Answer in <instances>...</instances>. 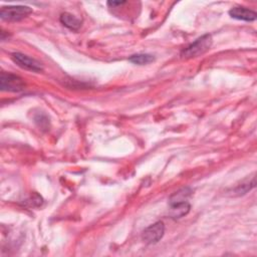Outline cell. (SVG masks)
<instances>
[{
    "label": "cell",
    "instance_id": "1",
    "mask_svg": "<svg viewBox=\"0 0 257 257\" xmlns=\"http://www.w3.org/2000/svg\"><path fill=\"white\" fill-rule=\"evenodd\" d=\"M213 43L212 36L210 34H205L198 39H196L194 42H192L190 45H188L186 48H184L181 51V57L185 59L197 57L199 55L204 54L206 51H208Z\"/></svg>",
    "mask_w": 257,
    "mask_h": 257
},
{
    "label": "cell",
    "instance_id": "2",
    "mask_svg": "<svg viewBox=\"0 0 257 257\" xmlns=\"http://www.w3.org/2000/svg\"><path fill=\"white\" fill-rule=\"evenodd\" d=\"M26 87L24 80L13 73L2 71L0 75V88L2 91L20 92Z\"/></svg>",
    "mask_w": 257,
    "mask_h": 257
},
{
    "label": "cell",
    "instance_id": "3",
    "mask_svg": "<svg viewBox=\"0 0 257 257\" xmlns=\"http://www.w3.org/2000/svg\"><path fill=\"white\" fill-rule=\"evenodd\" d=\"M32 13V8L24 5L3 6L0 10V17L6 21H20Z\"/></svg>",
    "mask_w": 257,
    "mask_h": 257
},
{
    "label": "cell",
    "instance_id": "4",
    "mask_svg": "<svg viewBox=\"0 0 257 257\" xmlns=\"http://www.w3.org/2000/svg\"><path fill=\"white\" fill-rule=\"evenodd\" d=\"M165 234V224L162 221H158L149 227H147L142 233V240L148 244L158 243Z\"/></svg>",
    "mask_w": 257,
    "mask_h": 257
},
{
    "label": "cell",
    "instance_id": "5",
    "mask_svg": "<svg viewBox=\"0 0 257 257\" xmlns=\"http://www.w3.org/2000/svg\"><path fill=\"white\" fill-rule=\"evenodd\" d=\"M11 59L13 60L14 63H16L18 66H20L23 69L34 71V72H40L43 70L42 63L39 62L38 60L20 53V52H14L11 54Z\"/></svg>",
    "mask_w": 257,
    "mask_h": 257
},
{
    "label": "cell",
    "instance_id": "6",
    "mask_svg": "<svg viewBox=\"0 0 257 257\" xmlns=\"http://www.w3.org/2000/svg\"><path fill=\"white\" fill-rule=\"evenodd\" d=\"M229 15L234 19L242 20L246 22L255 21L257 18V14L255 11L246 7H241V6L231 8L229 10Z\"/></svg>",
    "mask_w": 257,
    "mask_h": 257
},
{
    "label": "cell",
    "instance_id": "7",
    "mask_svg": "<svg viewBox=\"0 0 257 257\" xmlns=\"http://www.w3.org/2000/svg\"><path fill=\"white\" fill-rule=\"evenodd\" d=\"M169 206H170L169 214L175 220L186 216L189 213L190 209H191V205L188 201L179 202V203H172V204H169Z\"/></svg>",
    "mask_w": 257,
    "mask_h": 257
},
{
    "label": "cell",
    "instance_id": "8",
    "mask_svg": "<svg viewBox=\"0 0 257 257\" xmlns=\"http://www.w3.org/2000/svg\"><path fill=\"white\" fill-rule=\"evenodd\" d=\"M59 21L62 25L73 31H77L81 26V20L68 12L61 13L59 16Z\"/></svg>",
    "mask_w": 257,
    "mask_h": 257
},
{
    "label": "cell",
    "instance_id": "9",
    "mask_svg": "<svg viewBox=\"0 0 257 257\" xmlns=\"http://www.w3.org/2000/svg\"><path fill=\"white\" fill-rule=\"evenodd\" d=\"M192 195V190L188 187L182 188L179 191L175 192L169 199V204L172 203H179V202H185L188 201V198L191 197Z\"/></svg>",
    "mask_w": 257,
    "mask_h": 257
},
{
    "label": "cell",
    "instance_id": "10",
    "mask_svg": "<svg viewBox=\"0 0 257 257\" xmlns=\"http://www.w3.org/2000/svg\"><path fill=\"white\" fill-rule=\"evenodd\" d=\"M128 60L134 64L145 65V64H149V63L153 62L155 60V57H154V55L149 54V53H138V54L132 55L128 58Z\"/></svg>",
    "mask_w": 257,
    "mask_h": 257
},
{
    "label": "cell",
    "instance_id": "11",
    "mask_svg": "<svg viewBox=\"0 0 257 257\" xmlns=\"http://www.w3.org/2000/svg\"><path fill=\"white\" fill-rule=\"evenodd\" d=\"M255 187V178L253 177L252 181L251 182H247V183H242L241 185H238L236 187V189L234 190V192L237 194V195H243V194H246L248 191H250L252 188Z\"/></svg>",
    "mask_w": 257,
    "mask_h": 257
},
{
    "label": "cell",
    "instance_id": "12",
    "mask_svg": "<svg viewBox=\"0 0 257 257\" xmlns=\"http://www.w3.org/2000/svg\"><path fill=\"white\" fill-rule=\"evenodd\" d=\"M126 1H108L107 2V5L110 6V7H115V6H120V5H123L125 4Z\"/></svg>",
    "mask_w": 257,
    "mask_h": 257
}]
</instances>
